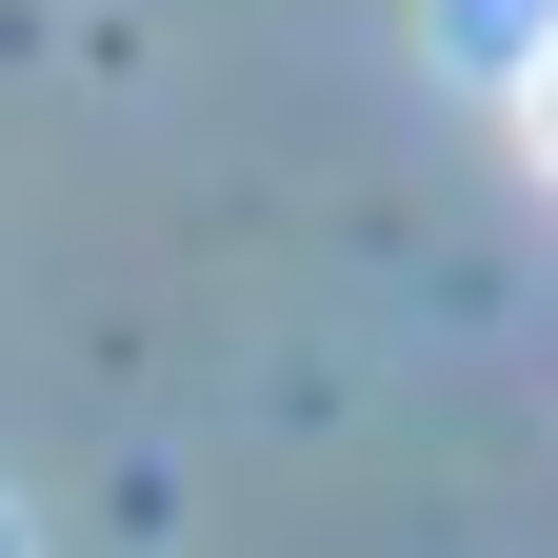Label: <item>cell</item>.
<instances>
[{
  "label": "cell",
  "instance_id": "1",
  "mask_svg": "<svg viewBox=\"0 0 558 558\" xmlns=\"http://www.w3.org/2000/svg\"><path fill=\"white\" fill-rule=\"evenodd\" d=\"M499 100H519V140H538V180H558V0H538V40L499 60Z\"/></svg>",
  "mask_w": 558,
  "mask_h": 558
},
{
  "label": "cell",
  "instance_id": "2",
  "mask_svg": "<svg viewBox=\"0 0 558 558\" xmlns=\"http://www.w3.org/2000/svg\"><path fill=\"white\" fill-rule=\"evenodd\" d=\"M0 558H21V499H0Z\"/></svg>",
  "mask_w": 558,
  "mask_h": 558
}]
</instances>
